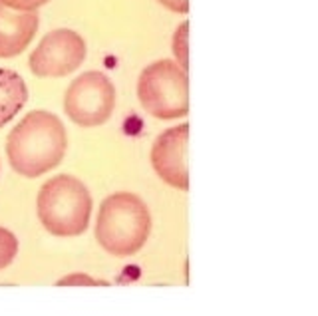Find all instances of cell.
<instances>
[{
	"label": "cell",
	"instance_id": "6da1fadb",
	"mask_svg": "<svg viewBox=\"0 0 318 316\" xmlns=\"http://www.w3.org/2000/svg\"><path fill=\"white\" fill-rule=\"evenodd\" d=\"M68 149V133L58 115L46 109L26 113L6 137L10 167L28 179L58 167Z\"/></svg>",
	"mask_w": 318,
	"mask_h": 316
},
{
	"label": "cell",
	"instance_id": "7a4b0ae2",
	"mask_svg": "<svg viewBox=\"0 0 318 316\" xmlns=\"http://www.w3.org/2000/svg\"><path fill=\"white\" fill-rule=\"evenodd\" d=\"M151 231V215L141 197L119 191L104 199L98 211L96 241L111 257L125 259L143 249Z\"/></svg>",
	"mask_w": 318,
	"mask_h": 316
},
{
	"label": "cell",
	"instance_id": "3957f363",
	"mask_svg": "<svg viewBox=\"0 0 318 316\" xmlns=\"http://www.w3.org/2000/svg\"><path fill=\"white\" fill-rule=\"evenodd\" d=\"M92 195L74 175H56L48 179L36 197V213L42 227L54 237L82 235L92 217Z\"/></svg>",
	"mask_w": 318,
	"mask_h": 316
},
{
	"label": "cell",
	"instance_id": "277c9868",
	"mask_svg": "<svg viewBox=\"0 0 318 316\" xmlns=\"http://www.w3.org/2000/svg\"><path fill=\"white\" fill-rule=\"evenodd\" d=\"M141 107L157 119H177L189 113V76L175 60L149 64L137 80Z\"/></svg>",
	"mask_w": 318,
	"mask_h": 316
},
{
	"label": "cell",
	"instance_id": "5b68a950",
	"mask_svg": "<svg viewBox=\"0 0 318 316\" xmlns=\"http://www.w3.org/2000/svg\"><path fill=\"white\" fill-rule=\"evenodd\" d=\"M115 105V88L104 72H84L66 90L64 111L80 127L106 123Z\"/></svg>",
	"mask_w": 318,
	"mask_h": 316
},
{
	"label": "cell",
	"instance_id": "8992f818",
	"mask_svg": "<svg viewBox=\"0 0 318 316\" xmlns=\"http://www.w3.org/2000/svg\"><path fill=\"white\" fill-rule=\"evenodd\" d=\"M86 60V40L68 28L48 32L28 58L30 72L38 78H64Z\"/></svg>",
	"mask_w": 318,
	"mask_h": 316
},
{
	"label": "cell",
	"instance_id": "52a82bcc",
	"mask_svg": "<svg viewBox=\"0 0 318 316\" xmlns=\"http://www.w3.org/2000/svg\"><path fill=\"white\" fill-rule=\"evenodd\" d=\"M187 145L189 123H181L159 133L151 147V165L155 173L161 181L179 191H189Z\"/></svg>",
	"mask_w": 318,
	"mask_h": 316
},
{
	"label": "cell",
	"instance_id": "ba28073f",
	"mask_svg": "<svg viewBox=\"0 0 318 316\" xmlns=\"http://www.w3.org/2000/svg\"><path fill=\"white\" fill-rule=\"evenodd\" d=\"M40 26L38 12H18L0 4V58L22 54Z\"/></svg>",
	"mask_w": 318,
	"mask_h": 316
},
{
	"label": "cell",
	"instance_id": "9c48e42d",
	"mask_svg": "<svg viewBox=\"0 0 318 316\" xmlns=\"http://www.w3.org/2000/svg\"><path fill=\"white\" fill-rule=\"evenodd\" d=\"M28 102V88L14 70L0 68V127H4Z\"/></svg>",
	"mask_w": 318,
	"mask_h": 316
},
{
	"label": "cell",
	"instance_id": "30bf717a",
	"mask_svg": "<svg viewBox=\"0 0 318 316\" xmlns=\"http://www.w3.org/2000/svg\"><path fill=\"white\" fill-rule=\"evenodd\" d=\"M171 50L175 56V62L187 70L189 68V22H181L173 34V42H171Z\"/></svg>",
	"mask_w": 318,
	"mask_h": 316
},
{
	"label": "cell",
	"instance_id": "8fae6325",
	"mask_svg": "<svg viewBox=\"0 0 318 316\" xmlns=\"http://www.w3.org/2000/svg\"><path fill=\"white\" fill-rule=\"evenodd\" d=\"M18 255V239L8 229L0 227V270H4Z\"/></svg>",
	"mask_w": 318,
	"mask_h": 316
},
{
	"label": "cell",
	"instance_id": "7c38bea8",
	"mask_svg": "<svg viewBox=\"0 0 318 316\" xmlns=\"http://www.w3.org/2000/svg\"><path fill=\"white\" fill-rule=\"evenodd\" d=\"M58 286H107V282L96 280V278H92L90 274H84V272H74L70 276L60 278Z\"/></svg>",
	"mask_w": 318,
	"mask_h": 316
},
{
	"label": "cell",
	"instance_id": "4fadbf2b",
	"mask_svg": "<svg viewBox=\"0 0 318 316\" xmlns=\"http://www.w3.org/2000/svg\"><path fill=\"white\" fill-rule=\"evenodd\" d=\"M48 0H0V4L6 8L18 10V12H36L40 6H44Z\"/></svg>",
	"mask_w": 318,
	"mask_h": 316
},
{
	"label": "cell",
	"instance_id": "5bb4252c",
	"mask_svg": "<svg viewBox=\"0 0 318 316\" xmlns=\"http://www.w3.org/2000/svg\"><path fill=\"white\" fill-rule=\"evenodd\" d=\"M157 2H161L171 12H179V14L189 12V0H157Z\"/></svg>",
	"mask_w": 318,
	"mask_h": 316
}]
</instances>
